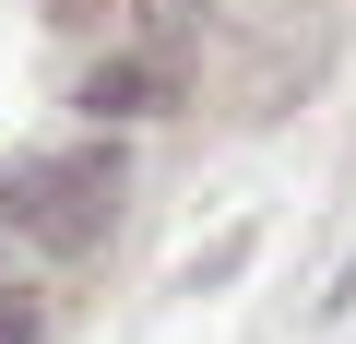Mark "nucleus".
Wrapping results in <instances>:
<instances>
[{
  "label": "nucleus",
  "mask_w": 356,
  "mask_h": 344,
  "mask_svg": "<svg viewBox=\"0 0 356 344\" xmlns=\"http://www.w3.org/2000/svg\"><path fill=\"white\" fill-rule=\"evenodd\" d=\"M83 107H95V119H143V107H166V60H107V72H83Z\"/></svg>",
  "instance_id": "nucleus-2"
},
{
  "label": "nucleus",
  "mask_w": 356,
  "mask_h": 344,
  "mask_svg": "<svg viewBox=\"0 0 356 344\" xmlns=\"http://www.w3.org/2000/svg\"><path fill=\"white\" fill-rule=\"evenodd\" d=\"M107 202H119V142L36 154V166H13V190H0V214H13L36 249H95L107 238Z\"/></svg>",
  "instance_id": "nucleus-1"
},
{
  "label": "nucleus",
  "mask_w": 356,
  "mask_h": 344,
  "mask_svg": "<svg viewBox=\"0 0 356 344\" xmlns=\"http://www.w3.org/2000/svg\"><path fill=\"white\" fill-rule=\"evenodd\" d=\"M36 332H48V309H36L24 285H0V344H36Z\"/></svg>",
  "instance_id": "nucleus-3"
},
{
  "label": "nucleus",
  "mask_w": 356,
  "mask_h": 344,
  "mask_svg": "<svg viewBox=\"0 0 356 344\" xmlns=\"http://www.w3.org/2000/svg\"><path fill=\"white\" fill-rule=\"evenodd\" d=\"M202 13V0H143V24H191Z\"/></svg>",
  "instance_id": "nucleus-4"
}]
</instances>
